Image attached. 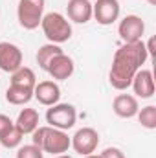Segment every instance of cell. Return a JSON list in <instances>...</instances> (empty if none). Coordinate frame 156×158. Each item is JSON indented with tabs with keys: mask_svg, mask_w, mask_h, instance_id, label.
Returning a JSON list of instances; mask_svg holds the SVG:
<instances>
[{
	"mask_svg": "<svg viewBox=\"0 0 156 158\" xmlns=\"http://www.w3.org/2000/svg\"><path fill=\"white\" fill-rule=\"evenodd\" d=\"M149 59V52L143 40L129 42L117 48L112 59L109 81L116 90H127L132 83L138 70H142V64Z\"/></svg>",
	"mask_w": 156,
	"mask_h": 158,
	"instance_id": "obj_1",
	"label": "cell"
},
{
	"mask_svg": "<svg viewBox=\"0 0 156 158\" xmlns=\"http://www.w3.org/2000/svg\"><path fill=\"white\" fill-rule=\"evenodd\" d=\"M33 145H37L42 153H50V155H64L70 147H72V138L55 127H37L33 132Z\"/></svg>",
	"mask_w": 156,
	"mask_h": 158,
	"instance_id": "obj_2",
	"label": "cell"
},
{
	"mask_svg": "<svg viewBox=\"0 0 156 158\" xmlns=\"http://www.w3.org/2000/svg\"><path fill=\"white\" fill-rule=\"evenodd\" d=\"M40 28L44 31V37L51 44H63V42L70 40V37H72V24H70V20L64 15L55 13V11H51V13L42 17Z\"/></svg>",
	"mask_w": 156,
	"mask_h": 158,
	"instance_id": "obj_3",
	"label": "cell"
},
{
	"mask_svg": "<svg viewBox=\"0 0 156 158\" xmlns=\"http://www.w3.org/2000/svg\"><path fill=\"white\" fill-rule=\"evenodd\" d=\"M44 4L46 0H18L17 17L18 24L24 30H35L40 26V20L44 17Z\"/></svg>",
	"mask_w": 156,
	"mask_h": 158,
	"instance_id": "obj_4",
	"label": "cell"
},
{
	"mask_svg": "<svg viewBox=\"0 0 156 158\" xmlns=\"http://www.w3.org/2000/svg\"><path fill=\"white\" fill-rule=\"evenodd\" d=\"M76 119H77L76 107L68 103H55L46 112V121L50 123V127H55L61 131L72 129L76 125Z\"/></svg>",
	"mask_w": 156,
	"mask_h": 158,
	"instance_id": "obj_5",
	"label": "cell"
},
{
	"mask_svg": "<svg viewBox=\"0 0 156 158\" xmlns=\"http://www.w3.org/2000/svg\"><path fill=\"white\" fill-rule=\"evenodd\" d=\"M99 145V134L96 129L92 127H83L79 129L77 132L72 136V147L74 151L86 156V155H92Z\"/></svg>",
	"mask_w": 156,
	"mask_h": 158,
	"instance_id": "obj_6",
	"label": "cell"
},
{
	"mask_svg": "<svg viewBox=\"0 0 156 158\" xmlns=\"http://www.w3.org/2000/svg\"><path fill=\"white\" fill-rule=\"evenodd\" d=\"M117 33L125 44L138 42V40H142L143 33H145V22L138 15H127L117 26Z\"/></svg>",
	"mask_w": 156,
	"mask_h": 158,
	"instance_id": "obj_7",
	"label": "cell"
},
{
	"mask_svg": "<svg viewBox=\"0 0 156 158\" xmlns=\"http://www.w3.org/2000/svg\"><path fill=\"white\" fill-rule=\"evenodd\" d=\"M119 2L117 0H97L92 4V17H96L97 24L110 26L119 19Z\"/></svg>",
	"mask_w": 156,
	"mask_h": 158,
	"instance_id": "obj_8",
	"label": "cell"
},
{
	"mask_svg": "<svg viewBox=\"0 0 156 158\" xmlns=\"http://www.w3.org/2000/svg\"><path fill=\"white\" fill-rule=\"evenodd\" d=\"M22 66V50L13 42H0V70L13 74Z\"/></svg>",
	"mask_w": 156,
	"mask_h": 158,
	"instance_id": "obj_9",
	"label": "cell"
},
{
	"mask_svg": "<svg viewBox=\"0 0 156 158\" xmlns=\"http://www.w3.org/2000/svg\"><path fill=\"white\" fill-rule=\"evenodd\" d=\"M33 98L44 107H51L61 99V88L55 81H40L33 88Z\"/></svg>",
	"mask_w": 156,
	"mask_h": 158,
	"instance_id": "obj_10",
	"label": "cell"
},
{
	"mask_svg": "<svg viewBox=\"0 0 156 158\" xmlns=\"http://www.w3.org/2000/svg\"><path fill=\"white\" fill-rule=\"evenodd\" d=\"M74 68H76V66H74L72 57H68V55L63 52V53L55 55V57L50 61L46 72H48L53 79H57V81H64V79H68L74 74Z\"/></svg>",
	"mask_w": 156,
	"mask_h": 158,
	"instance_id": "obj_11",
	"label": "cell"
},
{
	"mask_svg": "<svg viewBox=\"0 0 156 158\" xmlns=\"http://www.w3.org/2000/svg\"><path fill=\"white\" fill-rule=\"evenodd\" d=\"M130 86L134 88V94L142 99H149L153 98L156 92V86H154V77H153V72L151 70H138L136 76L132 79Z\"/></svg>",
	"mask_w": 156,
	"mask_h": 158,
	"instance_id": "obj_12",
	"label": "cell"
},
{
	"mask_svg": "<svg viewBox=\"0 0 156 158\" xmlns=\"http://www.w3.org/2000/svg\"><path fill=\"white\" fill-rule=\"evenodd\" d=\"M112 109L119 118H134L140 110L138 99L130 94H119L112 101Z\"/></svg>",
	"mask_w": 156,
	"mask_h": 158,
	"instance_id": "obj_13",
	"label": "cell"
},
{
	"mask_svg": "<svg viewBox=\"0 0 156 158\" xmlns=\"http://www.w3.org/2000/svg\"><path fill=\"white\" fill-rule=\"evenodd\" d=\"M68 19L77 24H86L92 19V4L90 0H68L66 6Z\"/></svg>",
	"mask_w": 156,
	"mask_h": 158,
	"instance_id": "obj_14",
	"label": "cell"
},
{
	"mask_svg": "<svg viewBox=\"0 0 156 158\" xmlns=\"http://www.w3.org/2000/svg\"><path fill=\"white\" fill-rule=\"evenodd\" d=\"M15 127L22 134H31L39 127V112L35 109H22L15 121Z\"/></svg>",
	"mask_w": 156,
	"mask_h": 158,
	"instance_id": "obj_15",
	"label": "cell"
},
{
	"mask_svg": "<svg viewBox=\"0 0 156 158\" xmlns=\"http://www.w3.org/2000/svg\"><path fill=\"white\" fill-rule=\"evenodd\" d=\"M33 98V88L28 86H18V85H9L6 90V99L11 105H26Z\"/></svg>",
	"mask_w": 156,
	"mask_h": 158,
	"instance_id": "obj_16",
	"label": "cell"
},
{
	"mask_svg": "<svg viewBox=\"0 0 156 158\" xmlns=\"http://www.w3.org/2000/svg\"><path fill=\"white\" fill-rule=\"evenodd\" d=\"M9 85H18V86H28V88H35L37 77L35 72L28 66H20L18 70H15L11 74V83Z\"/></svg>",
	"mask_w": 156,
	"mask_h": 158,
	"instance_id": "obj_17",
	"label": "cell"
},
{
	"mask_svg": "<svg viewBox=\"0 0 156 158\" xmlns=\"http://www.w3.org/2000/svg\"><path fill=\"white\" fill-rule=\"evenodd\" d=\"M59 53H63V50L59 48V44H44V46H40L39 52H37V63H39V66L42 70H46L48 68V64H50V61L55 57V55H59Z\"/></svg>",
	"mask_w": 156,
	"mask_h": 158,
	"instance_id": "obj_18",
	"label": "cell"
},
{
	"mask_svg": "<svg viewBox=\"0 0 156 158\" xmlns=\"http://www.w3.org/2000/svg\"><path fill=\"white\" fill-rule=\"evenodd\" d=\"M138 119L142 123V127L145 129H156V107L154 105H147L142 110H138Z\"/></svg>",
	"mask_w": 156,
	"mask_h": 158,
	"instance_id": "obj_19",
	"label": "cell"
},
{
	"mask_svg": "<svg viewBox=\"0 0 156 158\" xmlns=\"http://www.w3.org/2000/svg\"><path fill=\"white\" fill-rule=\"evenodd\" d=\"M22 132L13 125V129L9 131V132H6L2 138H0V145L2 147H6V149H15V147H18L20 145V142H22Z\"/></svg>",
	"mask_w": 156,
	"mask_h": 158,
	"instance_id": "obj_20",
	"label": "cell"
},
{
	"mask_svg": "<svg viewBox=\"0 0 156 158\" xmlns=\"http://www.w3.org/2000/svg\"><path fill=\"white\" fill-rule=\"evenodd\" d=\"M17 158H44V153L40 151L37 145H22L17 151Z\"/></svg>",
	"mask_w": 156,
	"mask_h": 158,
	"instance_id": "obj_21",
	"label": "cell"
},
{
	"mask_svg": "<svg viewBox=\"0 0 156 158\" xmlns=\"http://www.w3.org/2000/svg\"><path fill=\"white\" fill-rule=\"evenodd\" d=\"M13 125H15V121H11V118H9V116L0 114V138H2L6 132H9V131L13 129Z\"/></svg>",
	"mask_w": 156,
	"mask_h": 158,
	"instance_id": "obj_22",
	"label": "cell"
},
{
	"mask_svg": "<svg viewBox=\"0 0 156 158\" xmlns=\"http://www.w3.org/2000/svg\"><path fill=\"white\" fill-rule=\"evenodd\" d=\"M101 158H125V155H123L121 149H117V147H107V149L101 153Z\"/></svg>",
	"mask_w": 156,
	"mask_h": 158,
	"instance_id": "obj_23",
	"label": "cell"
},
{
	"mask_svg": "<svg viewBox=\"0 0 156 158\" xmlns=\"http://www.w3.org/2000/svg\"><path fill=\"white\" fill-rule=\"evenodd\" d=\"M86 158H101V155H94L92 153V155H86Z\"/></svg>",
	"mask_w": 156,
	"mask_h": 158,
	"instance_id": "obj_24",
	"label": "cell"
},
{
	"mask_svg": "<svg viewBox=\"0 0 156 158\" xmlns=\"http://www.w3.org/2000/svg\"><path fill=\"white\" fill-rule=\"evenodd\" d=\"M55 158H72V156H68V155H57Z\"/></svg>",
	"mask_w": 156,
	"mask_h": 158,
	"instance_id": "obj_25",
	"label": "cell"
},
{
	"mask_svg": "<svg viewBox=\"0 0 156 158\" xmlns=\"http://www.w3.org/2000/svg\"><path fill=\"white\" fill-rule=\"evenodd\" d=\"M147 2H149L151 6H156V0H147Z\"/></svg>",
	"mask_w": 156,
	"mask_h": 158,
	"instance_id": "obj_26",
	"label": "cell"
}]
</instances>
